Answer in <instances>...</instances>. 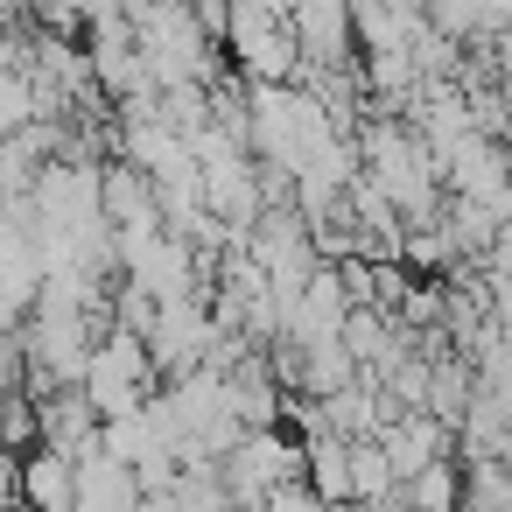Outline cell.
<instances>
[{"mask_svg":"<svg viewBox=\"0 0 512 512\" xmlns=\"http://www.w3.org/2000/svg\"><path fill=\"white\" fill-rule=\"evenodd\" d=\"M155 386H162V372H155L148 344H141L134 330H113V323H106L99 344H92V358H85V372H78V393L92 400V414H99V421L134 414Z\"/></svg>","mask_w":512,"mask_h":512,"instance_id":"cell-1","label":"cell"},{"mask_svg":"<svg viewBox=\"0 0 512 512\" xmlns=\"http://www.w3.org/2000/svg\"><path fill=\"white\" fill-rule=\"evenodd\" d=\"M218 43L232 50V78H246V85H295V71H302L288 15H267L253 0H225Z\"/></svg>","mask_w":512,"mask_h":512,"instance_id":"cell-2","label":"cell"},{"mask_svg":"<svg viewBox=\"0 0 512 512\" xmlns=\"http://www.w3.org/2000/svg\"><path fill=\"white\" fill-rule=\"evenodd\" d=\"M372 442H379V456H386L393 484H400V477H414V470H428L435 456H456V435H449L435 414H421V407H400Z\"/></svg>","mask_w":512,"mask_h":512,"instance_id":"cell-3","label":"cell"},{"mask_svg":"<svg viewBox=\"0 0 512 512\" xmlns=\"http://www.w3.org/2000/svg\"><path fill=\"white\" fill-rule=\"evenodd\" d=\"M71 491H78L71 456L50 442H29V456L15 463V505L22 512H71Z\"/></svg>","mask_w":512,"mask_h":512,"instance_id":"cell-4","label":"cell"},{"mask_svg":"<svg viewBox=\"0 0 512 512\" xmlns=\"http://www.w3.org/2000/svg\"><path fill=\"white\" fill-rule=\"evenodd\" d=\"M78 491H71V512H141V477L127 470V463H113L106 449H85L78 463Z\"/></svg>","mask_w":512,"mask_h":512,"instance_id":"cell-5","label":"cell"},{"mask_svg":"<svg viewBox=\"0 0 512 512\" xmlns=\"http://www.w3.org/2000/svg\"><path fill=\"white\" fill-rule=\"evenodd\" d=\"M393 491H400L407 512H456V498H463V463H456V456H435L428 470L400 477Z\"/></svg>","mask_w":512,"mask_h":512,"instance_id":"cell-6","label":"cell"},{"mask_svg":"<svg viewBox=\"0 0 512 512\" xmlns=\"http://www.w3.org/2000/svg\"><path fill=\"white\" fill-rule=\"evenodd\" d=\"M344 449H351V505L386 498V491H393V470H386L379 442H372V435H358V442H344Z\"/></svg>","mask_w":512,"mask_h":512,"instance_id":"cell-7","label":"cell"},{"mask_svg":"<svg viewBox=\"0 0 512 512\" xmlns=\"http://www.w3.org/2000/svg\"><path fill=\"white\" fill-rule=\"evenodd\" d=\"M323 512H358V505H323Z\"/></svg>","mask_w":512,"mask_h":512,"instance_id":"cell-8","label":"cell"}]
</instances>
